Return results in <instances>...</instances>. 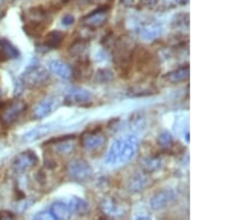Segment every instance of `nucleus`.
Segmentation results:
<instances>
[{"mask_svg": "<svg viewBox=\"0 0 250 220\" xmlns=\"http://www.w3.org/2000/svg\"><path fill=\"white\" fill-rule=\"evenodd\" d=\"M68 207H69L72 215L76 214L83 216L84 214H87L88 210H89V205H88V202L84 199L79 197L70 198L69 202H68Z\"/></svg>", "mask_w": 250, "mask_h": 220, "instance_id": "20", "label": "nucleus"}, {"mask_svg": "<svg viewBox=\"0 0 250 220\" xmlns=\"http://www.w3.org/2000/svg\"><path fill=\"white\" fill-rule=\"evenodd\" d=\"M114 78V74H112V71H110L109 69H100L97 71V75H96V79L98 80L99 82L102 83H106V82H109Z\"/></svg>", "mask_w": 250, "mask_h": 220, "instance_id": "26", "label": "nucleus"}, {"mask_svg": "<svg viewBox=\"0 0 250 220\" xmlns=\"http://www.w3.org/2000/svg\"><path fill=\"white\" fill-rule=\"evenodd\" d=\"M158 143H159L160 147L166 148V149L172 147L173 138H172L171 134L168 133V131H166V130L161 131V133L158 136Z\"/></svg>", "mask_w": 250, "mask_h": 220, "instance_id": "24", "label": "nucleus"}, {"mask_svg": "<svg viewBox=\"0 0 250 220\" xmlns=\"http://www.w3.org/2000/svg\"><path fill=\"white\" fill-rule=\"evenodd\" d=\"M92 173L94 171H92L91 166L83 159H75L68 165V174L75 181H87L91 178Z\"/></svg>", "mask_w": 250, "mask_h": 220, "instance_id": "4", "label": "nucleus"}, {"mask_svg": "<svg viewBox=\"0 0 250 220\" xmlns=\"http://www.w3.org/2000/svg\"><path fill=\"white\" fill-rule=\"evenodd\" d=\"M149 182H150V179H149L148 175L146 173H143V171H139V173L134 174L129 178L127 189L131 194H139L146 189Z\"/></svg>", "mask_w": 250, "mask_h": 220, "instance_id": "12", "label": "nucleus"}, {"mask_svg": "<svg viewBox=\"0 0 250 220\" xmlns=\"http://www.w3.org/2000/svg\"><path fill=\"white\" fill-rule=\"evenodd\" d=\"M87 49H88V42L86 40H77V41H75L70 46L69 54L72 56V57L82 58L83 56L86 54Z\"/></svg>", "mask_w": 250, "mask_h": 220, "instance_id": "23", "label": "nucleus"}, {"mask_svg": "<svg viewBox=\"0 0 250 220\" xmlns=\"http://www.w3.org/2000/svg\"><path fill=\"white\" fill-rule=\"evenodd\" d=\"M52 130H54V125H52V123H45V125L32 128L31 130L23 135L22 140L27 143L37 141V140L46 137L47 135H49Z\"/></svg>", "mask_w": 250, "mask_h": 220, "instance_id": "13", "label": "nucleus"}, {"mask_svg": "<svg viewBox=\"0 0 250 220\" xmlns=\"http://www.w3.org/2000/svg\"><path fill=\"white\" fill-rule=\"evenodd\" d=\"M136 220H152V219L147 215H140V216H137Z\"/></svg>", "mask_w": 250, "mask_h": 220, "instance_id": "31", "label": "nucleus"}, {"mask_svg": "<svg viewBox=\"0 0 250 220\" xmlns=\"http://www.w3.org/2000/svg\"><path fill=\"white\" fill-rule=\"evenodd\" d=\"M52 146L57 154L59 155H68L75 150V141L74 136H67V137L60 138L52 141Z\"/></svg>", "mask_w": 250, "mask_h": 220, "instance_id": "16", "label": "nucleus"}, {"mask_svg": "<svg viewBox=\"0 0 250 220\" xmlns=\"http://www.w3.org/2000/svg\"><path fill=\"white\" fill-rule=\"evenodd\" d=\"M106 137L102 131H87L80 137V145L89 153L102 150L106 145Z\"/></svg>", "mask_w": 250, "mask_h": 220, "instance_id": "5", "label": "nucleus"}, {"mask_svg": "<svg viewBox=\"0 0 250 220\" xmlns=\"http://www.w3.org/2000/svg\"><path fill=\"white\" fill-rule=\"evenodd\" d=\"M163 33H164V28L158 22L145 23L140 29L141 38L144 40H147V41H151V40L159 38Z\"/></svg>", "mask_w": 250, "mask_h": 220, "instance_id": "14", "label": "nucleus"}, {"mask_svg": "<svg viewBox=\"0 0 250 220\" xmlns=\"http://www.w3.org/2000/svg\"><path fill=\"white\" fill-rule=\"evenodd\" d=\"M64 38V35L59 30H54L50 31L49 34H47L45 37V40H43V45H45L47 48L49 49H56L58 48L60 45H62V40Z\"/></svg>", "mask_w": 250, "mask_h": 220, "instance_id": "22", "label": "nucleus"}, {"mask_svg": "<svg viewBox=\"0 0 250 220\" xmlns=\"http://www.w3.org/2000/svg\"><path fill=\"white\" fill-rule=\"evenodd\" d=\"M18 50L5 39H0V62L18 57Z\"/></svg>", "mask_w": 250, "mask_h": 220, "instance_id": "19", "label": "nucleus"}, {"mask_svg": "<svg viewBox=\"0 0 250 220\" xmlns=\"http://www.w3.org/2000/svg\"><path fill=\"white\" fill-rule=\"evenodd\" d=\"M177 201V194L171 189H163L156 193L150 199V208L152 210H163L171 207Z\"/></svg>", "mask_w": 250, "mask_h": 220, "instance_id": "7", "label": "nucleus"}, {"mask_svg": "<svg viewBox=\"0 0 250 220\" xmlns=\"http://www.w3.org/2000/svg\"><path fill=\"white\" fill-rule=\"evenodd\" d=\"M100 210L108 218L122 219L128 215L130 203L118 196H107L100 201Z\"/></svg>", "mask_w": 250, "mask_h": 220, "instance_id": "1", "label": "nucleus"}, {"mask_svg": "<svg viewBox=\"0 0 250 220\" xmlns=\"http://www.w3.org/2000/svg\"><path fill=\"white\" fill-rule=\"evenodd\" d=\"M74 22H75V18H74V16H72V15H66V16H63V17H62V23L63 26L69 27L71 25H74Z\"/></svg>", "mask_w": 250, "mask_h": 220, "instance_id": "28", "label": "nucleus"}, {"mask_svg": "<svg viewBox=\"0 0 250 220\" xmlns=\"http://www.w3.org/2000/svg\"><path fill=\"white\" fill-rule=\"evenodd\" d=\"M122 146H123V138L116 139L112 145L110 146L109 150L106 155V158H104V161H106L107 165L109 166H116L119 165V157H120V151H122Z\"/></svg>", "mask_w": 250, "mask_h": 220, "instance_id": "18", "label": "nucleus"}, {"mask_svg": "<svg viewBox=\"0 0 250 220\" xmlns=\"http://www.w3.org/2000/svg\"><path fill=\"white\" fill-rule=\"evenodd\" d=\"M26 109L27 105L22 100H13L0 106V120L6 127H9L21 117Z\"/></svg>", "mask_w": 250, "mask_h": 220, "instance_id": "3", "label": "nucleus"}, {"mask_svg": "<svg viewBox=\"0 0 250 220\" xmlns=\"http://www.w3.org/2000/svg\"><path fill=\"white\" fill-rule=\"evenodd\" d=\"M50 214L56 220H69L71 218V211L68 203L63 201H55L50 207Z\"/></svg>", "mask_w": 250, "mask_h": 220, "instance_id": "17", "label": "nucleus"}, {"mask_svg": "<svg viewBox=\"0 0 250 220\" xmlns=\"http://www.w3.org/2000/svg\"><path fill=\"white\" fill-rule=\"evenodd\" d=\"M49 79V73H48L45 68L40 66H31L27 68L25 73L21 75V78H20L22 85L28 88V89H38V88H42L47 85Z\"/></svg>", "mask_w": 250, "mask_h": 220, "instance_id": "2", "label": "nucleus"}, {"mask_svg": "<svg viewBox=\"0 0 250 220\" xmlns=\"http://www.w3.org/2000/svg\"><path fill=\"white\" fill-rule=\"evenodd\" d=\"M139 139L134 135H129L126 137H123V146L120 151L119 165L127 163L132 160L139 150Z\"/></svg>", "mask_w": 250, "mask_h": 220, "instance_id": "8", "label": "nucleus"}, {"mask_svg": "<svg viewBox=\"0 0 250 220\" xmlns=\"http://www.w3.org/2000/svg\"><path fill=\"white\" fill-rule=\"evenodd\" d=\"M188 77H189V67L184 66V67L178 68V69L170 71V73L165 76V79L171 83H179L188 79Z\"/></svg>", "mask_w": 250, "mask_h": 220, "instance_id": "21", "label": "nucleus"}, {"mask_svg": "<svg viewBox=\"0 0 250 220\" xmlns=\"http://www.w3.org/2000/svg\"><path fill=\"white\" fill-rule=\"evenodd\" d=\"M48 67H49V70L52 74L58 76L62 79H70L74 75L71 67L68 63L62 61V60H52Z\"/></svg>", "mask_w": 250, "mask_h": 220, "instance_id": "15", "label": "nucleus"}, {"mask_svg": "<svg viewBox=\"0 0 250 220\" xmlns=\"http://www.w3.org/2000/svg\"><path fill=\"white\" fill-rule=\"evenodd\" d=\"M160 158L158 157H149L144 160V168L148 173L157 170L160 167Z\"/></svg>", "mask_w": 250, "mask_h": 220, "instance_id": "25", "label": "nucleus"}, {"mask_svg": "<svg viewBox=\"0 0 250 220\" xmlns=\"http://www.w3.org/2000/svg\"><path fill=\"white\" fill-rule=\"evenodd\" d=\"M0 220H15V218L9 213H1L0 214Z\"/></svg>", "mask_w": 250, "mask_h": 220, "instance_id": "30", "label": "nucleus"}, {"mask_svg": "<svg viewBox=\"0 0 250 220\" xmlns=\"http://www.w3.org/2000/svg\"><path fill=\"white\" fill-rule=\"evenodd\" d=\"M59 103L60 100L57 97H55V96H49V97H46L39 103H37V106L34 108L32 115H34V117L37 119L46 118L57 109L59 107Z\"/></svg>", "mask_w": 250, "mask_h": 220, "instance_id": "10", "label": "nucleus"}, {"mask_svg": "<svg viewBox=\"0 0 250 220\" xmlns=\"http://www.w3.org/2000/svg\"><path fill=\"white\" fill-rule=\"evenodd\" d=\"M38 161L39 160L36 154L32 153L30 150H27L23 151L21 154H19L17 157L14 159L13 167L16 171L25 173V171L30 170L34 167L37 166Z\"/></svg>", "mask_w": 250, "mask_h": 220, "instance_id": "11", "label": "nucleus"}, {"mask_svg": "<svg viewBox=\"0 0 250 220\" xmlns=\"http://www.w3.org/2000/svg\"><path fill=\"white\" fill-rule=\"evenodd\" d=\"M94 95L91 91L82 87H70L64 93V101L69 105H88L92 101Z\"/></svg>", "mask_w": 250, "mask_h": 220, "instance_id": "6", "label": "nucleus"}, {"mask_svg": "<svg viewBox=\"0 0 250 220\" xmlns=\"http://www.w3.org/2000/svg\"><path fill=\"white\" fill-rule=\"evenodd\" d=\"M32 220H56L54 216L50 214V211H42L35 216Z\"/></svg>", "mask_w": 250, "mask_h": 220, "instance_id": "27", "label": "nucleus"}, {"mask_svg": "<svg viewBox=\"0 0 250 220\" xmlns=\"http://www.w3.org/2000/svg\"><path fill=\"white\" fill-rule=\"evenodd\" d=\"M134 1L135 0H122V2L124 3V5H131Z\"/></svg>", "mask_w": 250, "mask_h": 220, "instance_id": "32", "label": "nucleus"}, {"mask_svg": "<svg viewBox=\"0 0 250 220\" xmlns=\"http://www.w3.org/2000/svg\"><path fill=\"white\" fill-rule=\"evenodd\" d=\"M108 17H109V9L106 7H100L84 16L83 23L89 29H98L107 22Z\"/></svg>", "mask_w": 250, "mask_h": 220, "instance_id": "9", "label": "nucleus"}, {"mask_svg": "<svg viewBox=\"0 0 250 220\" xmlns=\"http://www.w3.org/2000/svg\"><path fill=\"white\" fill-rule=\"evenodd\" d=\"M159 2V0H141V3L146 7H154Z\"/></svg>", "mask_w": 250, "mask_h": 220, "instance_id": "29", "label": "nucleus"}, {"mask_svg": "<svg viewBox=\"0 0 250 220\" xmlns=\"http://www.w3.org/2000/svg\"><path fill=\"white\" fill-rule=\"evenodd\" d=\"M177 1H178L180 5H186V3L189 1V0H177Z\"/></svg>", "mask_w": 250, "mask_h": 220, "instance_id": "33", "label": "nucleus"}]
</instances>
